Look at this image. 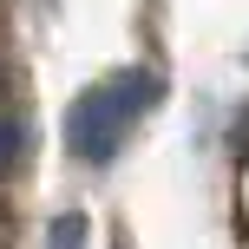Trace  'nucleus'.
Returning a JSON list of instances; mask_svg holds the SVG:
<instances>
[{
    "instance_id": "obj_1",
    "label": "nucleus",
    "mask_w": 249,
    "mask_h": 249,
    "mask_svg": "<svg viewBox=\"0 0 249 249\" xmlns=\"http://www.w3.org/2000/svg\"><path fill=\"white\" fill-rule=\"evenodd\" d=\"M151 99H158V79L151 72H118V79L86 86L72 99V112H66V151L86 158V164H112V151L124 144L131 118L144 112Z\"/></svg>"
},
{
    "instance_id": "obj_2",
    "label": "nucleus",
    "mask_w": 249,
    "mask_h": 249,
    "mask_svg": "<svg viewBox=\"0 0 249 249\" xmlns=\"http://www.w3.org/2000/svg\"><path fill=\"white\" fill-rule=\"evenodd\" d=\"M46 249H86V216H79V210L53 216V230H46Z\"/></svg>"
},
{
    "instance_id": "obj_3",
    "label": "nucleus",
    "mask_w": 249,
    "mask_h": 249,
    "mask_svg": "<svg viewBox=\"0 0 249 249\" xmlns=\"http://www.w3.org/2000/svg\"><path fill=\"white\" fill-rule=\"evenodd\" d=\"M236 151H249V124H243V138H236Z\"/></svg>"
}]
</instances>
